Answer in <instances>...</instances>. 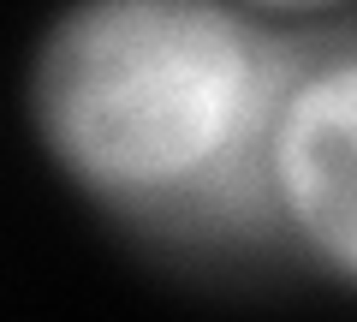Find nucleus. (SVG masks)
<instances>
[{"label":"nucleus","instance_id":"1","mask_svg":"<svg viewBox=\"0 0 357 322\" xmlns=\"http://www.w3.org/2000/svg\"><path fill=\"white\" fill-rule=\"evenodd\" d=\"M316 36L232 0H60L24 60V126L119 227L274 251L256 149Z\"/></svg>","mask_w":357,"mask_h":322},{"label":"nucleus","instance_id":"2","mask_svg":"<svg viewBox=\"0 0 357 322\" xmlns=\"http://www.w3.org/2000/svg\"><path fill=\"white\" fill-rule=\"evenodd\" d=\"M268 239L310 263L328 286H357V42L351 24H328L286 90L256 149Z\"/></svg>","mask_w":357,"mask_h":322},{"label":"nucleus","instance_id":"3","mask_svg":"<svg viewBox=\"0 0 357 322\" xmlns=\"http://www.w3.org/2000/svg\"><path fill=\"white\" fill-rule=\"evenodd\" d=\"M232 6H244V13L280 30H328V24H345L351 0H232Z\"/></svg>","mask_w":357,"mask_h":322}]
</instances>
